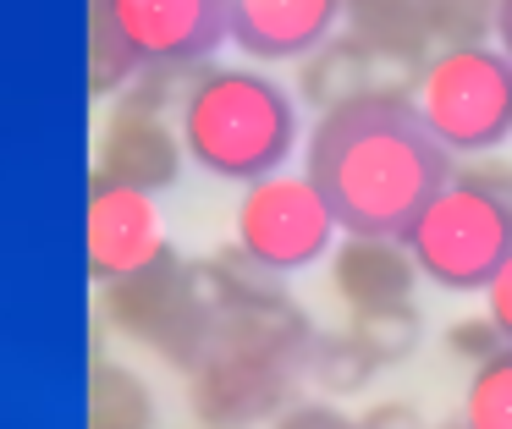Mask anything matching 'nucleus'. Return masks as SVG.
<instances>
[{
	"instance_id": "0eeeda50",
	"label": "nucleus",
	"mask_w": 512,
	"mask_h": 429,
	"mask_svg": "<svg viewBox=\"0 0 512 429\" xmlns=\"http://www.w3.org/2000/svg\"><path fill=\"white\" fill-rule=\"evenodd\" d=\"M336 226L325 193L309 171H270L259 182H243V198L232 209V242L270 275H292L320 264L336 248Z\"/></svg>"
},
{
	"instance_id": "7ed1b4c3",
	"label": "nucleus",
	"mask_w": 512,
	"mask_h": 429,
	"mask_svg": "<svg viewBox=\"0 0 512 429\" xmlns=\"http://www.w3.org/2000/svg\"><path fill=\"white\" fill-rule=\"evenodd\" d=\"M188 165L221 182H259L298 149V94L259 66H199L177 94Z\"/></svg>"
},
{
	"instance_id": "39448f33",
	"label": "nucleus",
	"mask_w": 512,
	"mask_h": 429,
	"mask_svg": "<svg viewBox=\"0 0 512 429\" xmlns=\"http://www.w3.org/2000/svg\"><path fill=\"white\" fill-rule=\"evenodd\" d=\"M419 281L441 292H485L496 264L512 253V209L468 171H452L402 231Z\"/></svg>"
},
{
	"instance_id": "9b49d317",
	"label": "nucleus",
	"mask_w": 512,
	"mask_h": 429,
	"mask_svg": "<svg viewBox=\"0 0 512 429\" xmlns=\"http://www.w3.org/2000/svg\"><path fill=\"white\" fill-rule=\"evenodd\" d=\"M342 33V0H226V39L259 66L303 61Z\"/></svg>"
},
{
	"instance_id": "f3484780",
	"label": "nucleus",
	"mask_w": 512,
	"mask_h": 429,
	"mask_svg": "<svg viewBox=\"0 0 512 429\" xmlns=\"http://www.w3.org/2000/svg\"><path fill=\"white\" fill-rule=\"evenodd\" d=\"M457 429H512V341L474 363L457 407Z\"/></svg>"
},
{
	"instance_id": "423d86ee",
	"label": "nucleus",
	"mask_w": 512,
	"mask_h": 429,
	"mask_svg": "<svg viewBox=\"0 0 512 429\" xmlns=\"http://www.w3.org/2000/svg\"><path fill=\"white\" fill-rule=\"evenodd\" d=\"M100 325L188 374L210 347V297L199 286V270L177 248H166L155 264L100 286Z\"/></svg>"
},
{
	"instance_id": "a878e982",
	"label": "nucleus",
	"mask_w": 512,
	"mask_h": 429,
	"mask_svg": "<svg viewBox=\"0 0 512 429\" xmlns=\"http://www.w3.org/2000/svg\"><path fill=\"white\" fill-rule=\"evenodd\" d=\"M490 44L512 61V0H496V33H490Z\"/></svg>"
},
{
	"instance_id": "393cba45",
	"label": "nucleus",
	"mask_w": 512,
	"mask_h": 429,
	"mask_svg": "<svg viewBox=\"0 0 512 429\" xmlns=\"http://www.w3.org/2000/svg\"><path fill=\"white\" fill-rule=\"evenodd\" d=\"M457 171H468L479 187H490V193H496L501 204L512 209V165H496V160H490V165H457Z\"/></svg>"
},
{
	"instance_id": "6ab92c4d",
	"label": "nucleus",
	"mask_w": 512,
	"mask_h": 429,
	"mask_svg": "<svg viewBox=\"0 0 512 429\" xmlns=\"http://www.w3.org/2000/svg\"><path fill=\"white\" fill-rule=\"evenodd\" d=\"M490 33H496V0H424V39H430V50L490 44Z\"/></svg>"
},
{
	"instance_id": "412c9836",
	"label": "nucleus",
	"mask_w": 512,
	"mask_h": 429,
	"mask_svg": "<svg viewBox=\"0 0 512 429\" xmlns=\"http://www.w3.org/2000/svg\"><path fill=\"white\" fill-rule=\"evenodd\" d=\"M446 347H452L463 363H485L490 352H501L507 341H501V330L490 325L485 314H474V319H457V325L446 330Z\"/></svg>"
},
{
	"instance_id": "20e7f679",
	"label": "nucleus",
	"mask_w": 512,
	"mask_h": 429,
	"mask_svg": "<svg viewBox=\"0 0 512 429\" xmlns=\"http://www.w3.org/2000/svg\"><path fill=\"white\" fill-rule=\"evenodd\" d=\"M408 99L446 154H490L512 138V61L496 44L430 50L413 66Z\"/></svg>"
},
{
	"instance_id": "aec40b11",
	"label": "nucleus",
	"mask_w": 512,
	"mask_h": 429,
	"mask_svg": "<svg viewBox=\"0 0 512 429\" xmlns=\"http://www.w3.org/2000/svg\"><path fill=\"white\" fill-rule=\"evenodd\" d=\"M138 72H144V66H138V55L122 44V33L89 6V94L94 99H116Z\"/></svg>"
},
{
	"instance_id": "f8f14e48",
	"label": "nucleus",
	"mask_w": 512,
	"mask_h": 429,
	"mask_svg": "<svg viewBox=\"0 0 512 429\" xmlns=\"http://www.w3.org/2000/svg\"><path fill=\"white\" fill-rule=\"evenodd\" d=\"M325 259H331V292L342 297L347 314L386 308V303H413L419 270H413L402 237H353V231H342Z\"/></svg>"
},
{
	"instance_id": "a211bd4d",
	"label": "nucleus",
	"mask_w": 512,
	"mask_h": 429,
	"mask_svg": "<svg viewBox=\"0 0 512 429\" xmlns=\"http://www.w3.org/2000/svg\"><path fill=\"white\" fill-rule=\"evenodd\" d=\"M347 330L364 341L369 358H375L380 369H391V363L413 358L424 319H419L413 303H386V308H358V314H347Z\"/></svg>"
},
{
	"instance_id": "5701e85b",
	"label": "nucleus",
	"mask_w": 512,
	"mask_h": 429,
	"mask_svg": "<svg viewBox=\"0 0 512 429\" xmlns=\"http://www.w3.org/2000/svg\"><path fill=\"white\" fill-rule=\"evenodd\" d=\"M485 319L501 330V341H512V253L496 264V275L485 281Z\"/></svg>"
},
{
	"instance_id": "f257e3e1",
	"label": "nucleus",
	"mask_w": 512,
	"mask_h": 429,
	"mask_svg": "<svg viewBox=\"0 0 512 429\" xmlns=\"http://www.w3.org/2000/svg\"><path fill=\"white\" fill-rule=\"evenodd\" d=\"M210 297V347L188 369V407L199 429H254L292 402L309 369L314 319L287 297L281 275L259 270L243 248H215L193 264Z\"/></svg>"
},
{
	"instance_id": "f03ea898",
	"label": "nucleus",
	"mask_w": 512,
	"mask_h": 429,
	"mask_svg": "<svg viewBox=\"0 0 512 429\" xmlns=\"http://www.w3.org/2000/svg\"><path fill=\"white\" fill-rule=\"evenodd\" d=\"M303 171L325 193L336 226L353 237H402L424 198L457 171L424 132L408 88L375 83L369 94L325 110L309 127Z\"/></svg>"
},
{
	"instance_id": "4468645a",
	"label": "nucleus",
	"mask_w": 512,
	"mask_h": 429,
	"mask_svg": "<svg viewBox=\"0 0 512 429\" xmlns=\"http://www.w3.org/2000/svg\"><path fill=\"white\" fill-rule=\"evenodd\" d=\"M347 33L375 55L380 66H419L430 55L424 39V0H342Z\"/></svg>"
},
{
	"instance_id": "4be33fe9",
	"label": "nucleus",
	"mask_w": 512,
	"mask_h": 429,
	"mask_svg": "<svg viewBox=\"0 0 512 429\" xmlns=\"http://www.w3.org/2000/svg\"><path fill=\"white\" fill-rule=\"evenodd\" d=\"M270 429H358V418L336 413L331 402H287L270 418Z\"/></svg>"
},
{
	"instance_id": "9d476101",
	"label": "nucleus",
	"mask_w": 512,
	"mask_h": 429,
	"mask_svg": "<svg viewBox=\"0 0 512 429\" xmlns=\"http://www.w3.org/2000/svg\"><path fill=\"white\" fill-rule=\"evenodd\" d=\"M182 165H188V149H182V138H177L166 110H138V105H122V99H116L105 127H100V138H94L89 176L155 198V193H166V187H177Z\"/></svg>"
},
{
	"instance_id": "dca6fc26",
	"label": "nucleus",
	"mask_w": 512,
	"mask_h": 429,
	"mask_svg": "<svg viewBox=\"0 0 512 429\" xmlns=\"http://www.w3.org/2000/svg\"><path fill=\"white\" fill-rule=\"evenodd\" d=\"M303 374H309L325 396H353V391H364V385L380 374V363L369 358V347L342 325V330H314L309 369Z\"/></svg>"
},
{
	"instance_id": "bb28decb",
	"label": "nucleus",
	"mask_w": 512,
	"mask_h": 429,
	"mask_svg": "<svg viewBox=\"0 0 512 429\" xmlns=\"http://www.w3.org/2000/svg\"><path fill=\"white\" fill-rule=\"evenodd\" d=\"M446 429H457V424H446Z\"/></svg>"
},
{
	"instance_id": "ddd939ff",
	"label": "nucleus",
	"mask_w": 512,
	"mask_h": 429,
	"mask_svg": "<svg viewBox=\"0 0 512 429\" xmlns=\"http://www.w3.org/2000/svg\"><path fill=\"white\" fill-rule=\"evenodd\" d=\"M375 83H380V61L353 33H331L320 50H309L298 61V99L309 110H320V116L347 105V99H358V94H369Z\"/></svg>"
},
{
	"instance_id": "6e6552de",
	"label": "nucleus",
	"mask_w": 512,
	"mask_h": 429,
	"mask_svg": "<svg viewBox=\"0 0 512 429\" xmlns=\"http://www.w3.org/2000/svg\"><path fill=\"white\" fill-rule=\"evenodd\" d=\"M144 72H199L226 44V0H89Z\"/></svg>"
},
{
	"instance_id": "b1692460",
	"label": "nucleus",
	"mask_w": 512,
	"mask_h": 429,
	"mask_svg": "<svg viewBox=\"0 0 512 429\" xmlns=\"http://www.w3.org/2000/svg\"><path fill=\"white\" fill-rule=\"evenodd\" d=\"M358 429H435V424L413 402H375L364 418H358Z\"/></svg>"
},
{
	"instance_id": "2eb2a0df",
	"label": "nucleus",
	"mask_w": 512,
	"mask_h": 429,
	"mask_svg": "<svg viewBox=\"0 0 512 429\" xmlns=\"http://www.w3.org/2000/svg\"><path fill=\"white\" fill-rule=\"evenodd\" d=\"M83 413H89V429H155V391L144 385L138 369L94 352L89 385H83Z\"/></svg>"
},
{
	"instance_id": "1a4fd4ad",
	"label": "nucleus",
	"mask_w": 512,
	"mask_h": 429,
	"mask_svg": "<svg viewBox=\"0 0 512 429\" xmlns=\"http://www.w3.org/2000/svg\"><path fill=\"white\" fill-rule=\"evenodd\" d=\"M166 226L149 193L116 187L89 176V198H83V264H89L94 286H111L122 275L144 270L166 253Z\"/></svg>"
}]
</instances>
